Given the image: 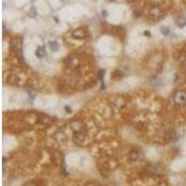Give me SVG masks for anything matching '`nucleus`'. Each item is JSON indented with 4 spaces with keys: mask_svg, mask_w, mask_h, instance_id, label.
I'll list each match as a JSON object with an SVG mask.
<instances>
[{
    "mask_svg": "<svg viewBox=\"0 0 186 186\" xmlns=\"http://www.w3.org/2000/svg\"><path fill=\"white\" fill-rule=\"evenodd\" d=\"M176 23H177V25L179 27H183V26L186 25V19L184 17H181V18H179L177 20Z\"/></svg>",
    "mask_w": 186,
    "mask_h": 186,
    "instance_id": "2",
    "label": "nucleus"
},
{
    "mask_svg": "<svg viewBox=\"0 0 186 186\" xmlns=\"http://www.w3.org/2000/svg\"><path fill=\"white\" fill-rule=\"evenodd\" d=\"M48 46L50 48V49L52 51H56L58 48H59V45L56 42V41H50V42L48 43Z\"/></svg>",
    "mask_w": 186,
    "mask_h": 186,
    "instance_id": "3",
    "label": "nucleus"
},
{
    "mask_svg": "<svg viewBox=\"0 0 186 186\" xmlns=\"http://www.w3.org/2000/svg\"><path fill=\"white\" fill-rule=\"evenodd\" d=\"M161 31H162L163 33H166V35H168V28H162V29H161Z\"/></svg>",
    "mask_w": 186,
    "mask_h": 186,
    "instance_id": "6",
    "label": "nucleus"
},
{
    "mask_svg": "<svg viewBox=\"0 0 186 186\" xmlns=\"http://www.w3.org/2000/svg\"><path fill=\"white\" fill-rule=\"evenodd\" d=\"M35 14H36V12H35V9H32L31 11L29 12V15H31V16H35Z\"/></svg>",
    "mask_w": 186,
    "mask_h": 186,
    "instance_id": "5",
    "label": "nucleus"
},
{
    "mask_svg": "<svg viewBox=\"0 0 186 186\" xmlns=\"http://www.w3.org/2000/svg\"><path fill=\"white\" fill-rule=\"evenodd\" d=\"M174 101L180 106L186 105V92L178 91L174 96Z\"/></svg>",
    "mask_w": 186,
    "mask_h": 186,
    "instance_id": "1",
    "label": "nucleus"
},
{
    "mask_svg": "<svg viewBox=\"0 0 186 186\" xmlns=\"http://www.w3.org/2000/svg\"><path fill=\"white\" fill-rule=\"evenodd\" d=\"M109 1H111V2H114V1H115V0H109Z\"/></svg>",
    "mask_w": 186,
    "mask_h": 186,
    "instance_id": "7",
    "label": "nucleus"
},
{
    "mask_svg": "<svg viewBox=\"0 0 186 186\" xmlns=\"http://www.w3.org/2000/svg\"><path fill=\"white\" fill-rule=\"evenodd\" d=\"M45 55H46V50H45V48H37V50H36V56H37V57L42 58V57H44Z\"/></svg>",
    "mask_w": 186,
    "mask_h": 186,
    "instance_id": "4",
    "label": "nucleus"
}]
</instances>
